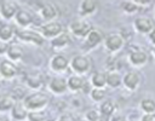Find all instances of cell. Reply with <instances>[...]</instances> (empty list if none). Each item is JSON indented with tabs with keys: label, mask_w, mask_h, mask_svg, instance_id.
<instances>
[{
	"label": "cell",
	"mask_w": 155,
	"mask_h": 121,
	"mask_svg": "<svg viewBox=\"0 0 155 121\" xmlns=\"http://www.w3.org/2000/svg\"><path fill=\"white\" fill-rule=\"evenodd\" d=\"M139 121H155V113L153 114H143Z\"/></svg>",
	"instance_id": "cell-34"
},
{
	"label": "cell",
	"mask_w": 155,
	"mask_h": 121,
	"mask_svg": "<svg viewBox=\"0 0 155 121\" xmlns=\"http://www.w3.org/2000/svg\"><path fill=\"white\" fill-rule=\"evenodd\" d=\"M15 103L16 102L11 97V94H0V114L10 113Z\"/></svg>",
	"instance_id": "cell-27"
},
{
	"label": "cell",
	"mask_w": 155,
	"mask_h": 121,
	"mask_svg": "<svg viewBox=\"0 0 155 121\" xmlns=\"http://www.w3.org/2000/svg\"><path fill=\"white\" fill-rule=\"evenodd\" d=\"M79 121H86V120H85V119H80Z\"/></svg>",
	"instance_id": "cell-41"
},
{
	"label": "cell",
	"mask_w": 155,
	"mask_h": 121,
	"mask_svg": "<svg viewBox=\"0 0 155 121\" xmlns=\"http://www.w3.org/2000/svg\"><path fill=\"white\" fill-rule=\"evenodd\" d=\"M148 40H149V42L153 45V47H155V28L148 34Z\"/></svg>",
	"instance_id": "cell-36"
},
{
	"label": "cell",
	"mask_w": 155,
	"mask_h": 121,
	"mask_svg": "<svg viewBox=\"0 0 155 121\" xmlns=\"http://www.w3.org/2000/svg\"><path fill=\"white\" fill-rule=\"evenodd\" d=\"M46 121H56V120H50V119H47Z\"/></svg>",
	"instance_id": "cell-42"
},
{
	"label": "cell",
	"mask_w": 155,
	"mask_h": 121,
	"mask_svg": "<svg viewBox=\"0 0 155 121\" xmlns=\"http://www.w3.org/2000/svg\"><path fill=\"white\" fill-rule=\"evenodd\" d=\"M1 85H2V80L0 79V87H1Z\"/></svg>",
	"instance_id": "cell-40"
},
{
	"label": "cell",
	"mask_w": 155,
	"mask_h": 121,
	"mask_svg": "<svg viewBox=\"0 0 155 121\" xmlns=\"http://www.w3.org/2000/svg\"><path fill=\"white\" fill-rule=\"evenodd\" d=\"M91 67L92 62L86 54H75L74 57H71V59H69V68L75 75L85 76L90 73Z\"/></svg>",
	"instance_id": "cell-2"
},
{
	"label": "cell",
	"mask_w": 155,
	"mask_h": 121,
	"mask_svg": "<svg viewBox=\"0 0 155 121\" xmlns=\"http://www.w3.org/2000/svg\"><path fill=\"white\" fill-rule=\"evenodd\" d=\"M47 88L48 91L54 94V96H62L68 91V86H67V79L61 76V75H56L52 76L47 83Z\"/></svg>",
	"instance_id": "cell-12"
},
{
	"label": "cell",
	"mask_w": 155,
	"mask_h": 121,
	"mask_svg": "<svg viewBox=\"0 0 155 121\" xmlns=\"http://www.w3.org/2000/svg\"><path fill=\"white\" fill-rule=\"evenodd\" d=\"M90 98L94 103H102L103 100L107 99V91L105 88H91L90 90Z\"/></svg>",
	"instance_id": "cell-30"
},
{
	"label": "cell",
	"mask_w": 155,
	"mask_h": 121,
	"mask_svg": "<svg viewBox=\"0 0 155 121\" xmlns=\"http://www.w3.org/2000/svg\"><path fill=\"white\" fill-rule=\"evenodd\" d=\"M47 116L45 110L41 111H28V116H27V121H46Z\"/></svg>",
	"instance_id": "cell-31"
},
{
	"label": "cell",
	"mask_w": 155,
	"mask_h": 121,
	"mask_svg": "<svg viewBox=\"0 0 155 121\" xmlns=\"http://www.w3.org/2000/svg\"><path fill=\"white\" fill-rule=\"evenodd\" d=\"M84 119L86 121H101L102 116L98 111V109H88L84 114Z\"/></svg>",
	"instance_id": "cell-32"
},
{
	"label": "cell",
	"mask_w": 155,
	"mask_h": 121,
	"mask_svg": "<svg viewBox=\"0 0 155 121\" xmlns=\"http://www.w3.org/2000/svg\"><path fill=\"white\" fill-rule=\"evenodd\" d=\"M10 116L13 121H27L28 116V110L23 105L22 102H16L10 110Z\"/></svg>",
	"instance_id": "cell-23"
},
{
	"label": "cell",
	"mask_w": 155,
	"mask_h": 121,
	"mask_svg": "<svg viewBox=\"0 0 155 121\" xmlns=\"http://www.w3.org/2000/svg\"><path fill=\"white\" fill-rule=\"evenodd\" d=\"M155 28V22L153 18L147 16H139L133 21V29L142 35H148Z\"/></svg>",
	"instance_id": "cell-11"
},
{
	"label": "cell",
	"mask_w": 155,
	"mask_h": 121,
	"mask_svg": "<svg viewBox=\"0 0 155 121\" xmlns=\"http://www.w3.org/2000/svg\"><path fill=\"white\" fill-rule=\"evenodd\" d=\"M107 75V86L110 88H117L122 86V75L117 70H108L105 71Z\"/></svg>",
	"instance_id": "cell-26"
},
{
	"label": "cell",
	"mask_w": 155,
	"mask_h": 121,
	"mask_svg": "<svg viewBox=\"0 0 155 121\" xmlns=\"http://www.w3.org/2000/svg\"><path fill=\"white\" fill-rule=\"evenodd\" d=\"M16 39H18L19 42H24L33 46H42L45 42V39L40 34L39 30L35 29H19L16 31Z\"/></svg>",
	"instance_id": "cell-4"
},
{
	"label": "cell",
	"mask_w": 155,
	"mask_h": 121,
	"mask_svg": "<svg viewBox=\"0 0 155 121\" xmlns=\"http://www.w3.org/2000/svg\"><path fill=\"white\" fill-rule=\"evenodd\" d=\"M24 83L28 88L35 91H40L44 86V75L39 71H30L24 76Z\"/></svg>",
	"instance_id": "cell-16"
},
{
	"label": "cell",
	"mask_w": 155,
	"mask_h": 121,
	"mask_svg": "<svg viewBox=\"0 0 155 121\" xmlns=\"http://www.w3.org/2000/svg\"><path fill=\"white\" fill-rule=\"evenodd\" d=\"M119 121H130V120H128V119H120Z\"/></svg>",
	"instance_id": "cell-39"
},
{
	"label": "cell",
	"mask_w": 155,
	"mask_h": 121,
	"mask_svg": "<svg viewBox=\"0 0 155 121\" xmlns=\"http://www.w3.org/2000/svg\"><path fill=\"white\" fill-rule=\"evenodd\" d=\"M48 68L51 71L61 75L69 69V58L63 53H56L50 58Z\"/></svg>",
	"instance_id": "cell-8"
},
{
	"label": "cell",
	"mask_w": 155,
	"mask_h": 121,
	"mask_svg": "<svg viewBox=\"0 0 155 121\" xmlns=\"http://www.w3.org/2000/svg\"><path fill=\"white\" fill-rule=\"evenodd\" d=\"M57 121H79V119L73 114V113H69V111H65V113H62Z\"/></svg>",
	"instance_id": "cell-33"
},
{
	"label": "cell",
	"mask_w": 155,
	"mask_h": 121,
	"mask_svg": "<svg viewBox=\"0 0 155 121\" xmlns=\"http://www.w3.org/2000/svg\"><path fill=\"white\" fill-rule=\"evenodd\" d=\"M16 28L10 24V23H6V22H1L0 24V40L6 42V44H10L12 42V40L16 38Z\"/></svg>",
	"instance_id": "cell-22"
},
{
	"label": "cell",
	"mask_w": 155,
	"mask_h": 121,
	"mask_svg": "<svg viewBox=\"0 0 155 121\" xmlns=\"http://www.w3.org/2000/svg\"><path fill=\"white\" fill-rule=\"evenodd\" d=\"M1 21H2V19H1V17H0V24H1Z\"/></svg>",
	"instance_id": "cell-43"
},
{
	"label": "cell",
	"mask_w": 155,
	"mask_h": 121,
	"mask_svg": "<svg viewBox=\"0 0 155 121\" xmlns=\"http://www.w3.org/2000/svg\"><path fill=\"white\" fill-rule=\"evenodd\" d=\"M88 82L92 86V88H105L107 87V75H105V71L98 70V71L92 73Z\"/></svg>",
	"instance_id": "cell-25"
},
{
	"label": "cell",
	"mask_w": 155,
	"mask_h": 121,
	"mask_svg": "<svg viewBox=\"0 0 155 121\" xmlns=\"http://www.w3.org/2000/svg\"><path fill=\"white\" fill-rule=\"evenodd\" d=\"M39 15L45 22L56 21L58 16V10L52 2H42L39 7Z\"/></svg>",
	"instance_id": "cell-17"
},
{
	"label": "cell",
	"mask_w": 155,
	"mask_h": 121,
	"mask_svg": "<svg viewBox=\"0 0 155 121\" xmlns=\"http://www.w3.org/2000/svg\"><path fill=\"white\" fill-rule=\"evenodd\" d=\"M0 121H7V119H6L5 116H1V115H0Z\"/></svg>",
	"instance_id": "cell-38"
},
{
	"label": "cell",
	"mask_w": 155,
	"mask_h": 121,
	"mask_svg": "<svg viewBox=\"0 0 155 121\" xmlns=\"http://www.w3.org/2000/svg\"><path fill=\"white\" fill-rule=\"evenodd\" d=\"M103 46L109 53H117L125 46V38L120 33H110L104 36Z\"/></svg>",
	"instance_id": "cell-5"
},
{
	"label": "cell",
	"mask_w": 155,
	"mask_h": 121,
	"mask_svg": "<svg viewBox=\"0 0 155 121\" xmlns=\"http://www.w3.org/2000/svg\"><path fill=\"white\" fill-rule=\"evenodd\" d=\"M22 103L28 111H41L45 110L50 104V97L42 91H35L27 94Z\"/></svg>",
	"instance_id": "cell-1"
},
{
	"label": "cell",
	"mask_w": 155,
	"mask_h": 121,
	"mask_svg": "<svg viewBox=\"0 0 155 121\" xmlns=\"http://www.w3.org/2000/svg\"><path fill=\"white\" fill-rule=\"evenodd\" d=\"M92 29H93L92 24L86 18H81V17L73 19L68 25V33L70 34V36L78 39H85Z\"/></svg>",
	"instance_id": "cell-3"
},
{
	"label": "cell",
	"mask_w": 155,
	"mask_h": 121,
	"mask_svg": "<svg viewBox=\"0 0 155 121\" xmlns=\"http://www.w3.org/2000/svg\"><path fill=\"white\" fill-rule=\"evenodd\" d=\"M115 110H116V105H115L114 100H111V99H105V100H103V102L99 104V109H98V111H99L102 119H107V120H109V119L114 115Z\"/></svg>",
	"instance_id": "cell-24"
},
{
	"label": "cell",
	"mask_w": 155,
	"mask_h": 121,
	"mask_svg": "<svg viewBox=\"0 0 155 121\" xmlns=\"http://www.w3.org/2000/svg\"><path fill=\"white\" fill-rule=\"evenodd\" d=\"M18 74L17 64L8 60L7 58L0 59V79L2 81H11Z\"/></svg>",
	"instance_id": "cell-10"
},
{
	"label": "cell",
	"mask_w": 155,
	"mask_h": 121,
	"mask_svg": "<svg viewBox=\"0 0 155 121\" xmlns=\"http://www.w3.org/2000/svg\"><path fill=\"white\" fill-rule=\"evenodd\" d=\"M120 8L124 13H127V15H134L138 11L142 10L134 0H132V1H121L120 2Z\"/></svg>",
	"instance_id": "cell-29"
},
{
	"label": "cell",
	"mask_w": 155,
	"mask_h": 121,
	"mask_svg": "<svg viewBox=\"0 0 155 121\" xmlns=\"http://www.w3.org/2000/svg\"><path fill=\"white\" fill-rule=\"evenodd\" d=\"M39 31H40V34L42 35L44 39L52 40L53 38H56L59 34H62L64 31V29H63V25H62L61 22H58V21H51V22L42 23L40 25V28H39Z\"/></svg>",
	"instance_id": "cell-7"
},
{
	"label": "cell",
	"mask_w": 155,
	"mask_h": 121,
	"mask_svg": "<svg viewBox=\"0 0 155 121\" xmlns=\"http://www.w3.org/2000/svg\"><path fill=\"white\" fill-rule=\"evenodd\" d=\"M139 108L143 111V114H153L155 113V99L150 97H145L140 99Z\"/></svg>",
	"instance_id": "cell-28"
},
{
	"label": "cell",
	"mask_w": 155,
	"mask_h": 121,
	"mask_svg": "<svg viewBox=\"0 0 155 121\" xmlns=\"http://www.w3.org/2000/svg\"><path fill=\"white\" fill-rule=\"evenodd\" d=\"M7 46H8V44H6V42H4V41H1V40H0V57L6 54Z\"/></svg>",
	"instance_id": "cell-35"
},
{
	"label": "cell",
	"mask_w": 155,
	"mask_h": 121,
	"mask_svg": "<svg viewBox=\"0 0 155 121\" xmlns=\"http://www.w3.org/2000/svg\"><path fill=\"white\" fill-rule=\"evenodd\" d=\"M142 82V75L137 70H128L122 75V86L127 91H137Z\"/></svg>",
	"instance_id": "cell-9"
},
{
	"label": "cell",
	"mask_w": 155,
	"mask_h": 121,
	"mask_svg": "<svg viewBox=\"0 0 155 121\" xmlns=\"http://www.w3.org/2000/svg\"><path fill=\"white\" fill-rule=\"evenodd\" d=\"M87 85H90V82L85 79V76H80V75H70L67 79V86H68V91L73 92V93H78L81 91H85Z\"/></svg>",
	"instance_id": "cell-14"
},
{
	"label": "cell",
	"mask_w": 155,
	"mask_h": 121,
	"mask_svg": "<svg viewBox=\"0 0 155 121\" xmlns=\"http://www.w3.org/2000/svg\"><path fill=\"white\" fill-rule=\"evenodd\" d=\"M103 39H104V35L101 30L98 29H92L87 36L84 39V42H82V48L86 50V51H90V50H93L96 48L97 46H99L101 44H103Z\"/></svg>",
	"instance_id": "cell-13"
},
{
	"label": "cell",
	"mask_w": 155,
	"mask_h": 121,
	"mask_svg": "<svg viewBox=\"0 0 155 121\" xmlns=\"http://www.w3.org/2000/svg\"><path fill=\"white\" fill-rule=\"evenodd\" d=\"M23 48L18 42H10L7 46V51H6V58L13 63L19 62L23 58Z\"/></svg>",
	"instance_id": "cell-21"
},
{
	"label": "cell",
	"mask_w": 155,
	"mask_h": 121,
	"mask_svg": "<svg viewBox=\"0 0 155 121\" xmlns=\"http://www.w3.org/2000/svg\"><path fill=\"white\" fill-rule=\"evenodd\" d=\"M13 21H15V23H16L19 28H22V29H28V28L33 24L34 18H33V15H31L28 10H25V8H19V10L17 11V13H16Z\"/></svg>",
	"instance_id": "cell-18"
},
{
	"label": "cell",
	"mask_w": 155,
	"mask_h": 121,
	"mask_svg": "<svg viewBox=\"0 0 155 121\" xmlns=\"http://www.w3.org/2000/svg\"><path fill=\"white\" fill-rule=\"evenodd\" d=\"M97 7H98V4L94 0H82L79 4L78 12H79L81 18H86L87 19V17L92 16L97 11Z\"/></svg>",
	"instance_id": "cell-20"
},
{
	"label": "cell",
	"mask_w": 155,
	"mask_h": 121,
	"mask_svg": "<svg viewBox=\"0 0 155 121\" xmlns=\"http://www.w3.org/2000/svg\"><path fill=\"white\" fill-rule=\"evenodd\" d=\"M149 62V54L142 47H133L128 52V63L133 68H143Z\"/></svg>",
	"instance_id": "cell-6"
},
{
	"label": "cell",
	"mask_w": 155,
	"mask_h": 121,
	"mask_svg": "<svg viewBox=\"0 0 155 121\" xmlns=\"http://www.w3.org/2000/svg\"><path fill=\"white\" fill-rule=\"evenodd\" d=\"M71 42V36L68 31H63L62 34H59L58 36L53 38L52 40H50V45L53 50L56 51H61L67 48Z\"/></svg>",
	"instance_id": "cell-19"
},
{
	"label": "cell",
	"mask_w": 155,
	"mask_h": 121,
	"mask_svg": "<svg viewBox=\"0 0 155 121\" xmlns=\"http://www.w3.org/2000/svg\"><path fill=\"white\" fill-rule=\"evenodd\" d=\"M151 54H153L154 58H155V47H151Z\"/></svg>",
	"instance_id": "cell-37"
},
{
	"label": "cell",
	"mask_w": 155,
	"mask_h": 121,
	"mask_svg": "<svg viewBox=\"0 0 155 121\" xmlns=\"http://www.w3.org/2000/svg\"><path fill=\"white\" fill-rule=\"evenodd\" d=\"M19 8L21 7H19L18 2H16V1H12V0L2 1L0 4V17H1V19H5V21L13 19Z\"/></svg>",
	"instance_id": "cell-15"
}]
</instances>
